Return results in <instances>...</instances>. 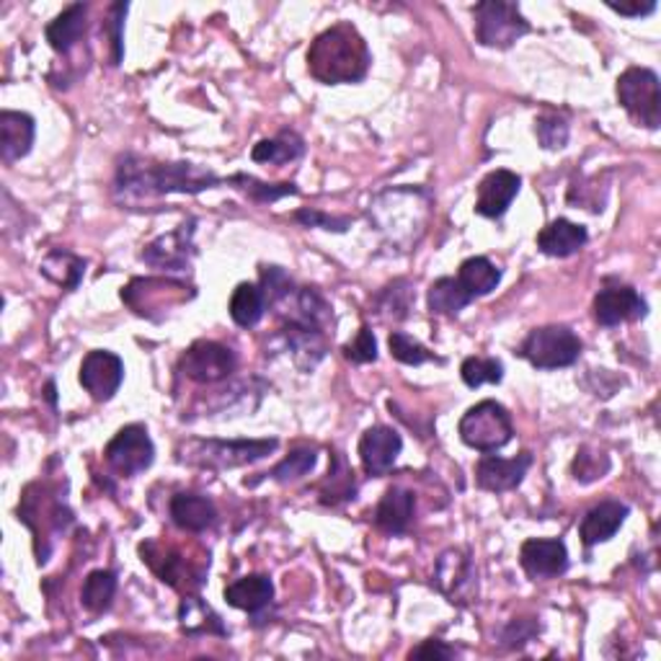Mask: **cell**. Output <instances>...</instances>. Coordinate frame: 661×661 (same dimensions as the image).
I'll use <instances>...</instances> for the list:
<instances>
[{
    "instance_id": "obj_37",
    "label": "cell",
    "mask_w": 661,
    "mask_h": 661,
    "mask_svg": "<svg viewBox=\"0 0 661 661\" xmlns=\"http://www.w3.org/2000/svg\"><path fill=\"white\" fill-rule=\"evenodd\" d=\"M228 187L240 189L248 199L262 201V205H272V201H279L282 197L297 195L295 184H266V181L254 179V176H248V174L228 176Z\"/></svg>"
},
{
    "instance_id": "obj_9",
    "label": "cell",
    "mask_w": 661,
    "mask_h": 661,
    "mask_svg": "<svg viewBox=\"0 0 661 661\" xmlns=\"http://www.w3.org/2000/svg\"><path fill=\"white\" fill-rule=\"evenodd\" d=\"M103 457H107V465L117 475L135 479V475L148 471L152 461H156V447H152L150 434L142 424H130L115 434V440L103 450Z\"/></svg>"
},
{
    "instance_id": "obj_22",
    "label": "cell",
    "mask_w": 661,
    "mask_h": 661,
    "mask_svg": "<svg viewBox=\"0 0 661 661\" xmlns=\"http://www.w3.org/2000/svg\"><path fill=\"white\" fill-rule=\"evenodd\" d=\"M628 512H631L628 504L615 502V499L600 502L584 514L582 525H579V537H582V543L586 547H592L596 543H608V540L615 537V532L623 527Z\"/></svg>"
},
{
    "instance_id": "obj_26",
    "label": "cell",
    "mask_w": 661,
    "mask_h": 661,
    "mask_svg": "<svg viewBox=\"0 0 661 661\" xmlns=\"http://www.w3.org/2000/svg\"><path fill=\"white\" fill-rule=\"evenodd\" d=\"M168 512H171L174 525L184 532H207L213 530L217 522V510L213 499L191 494V491H181V494H176L171 499Z\"/></svg>"
},
{
    "instance_id": "obj_15",
    "label": "cell",
    "mask_w": 661,
    "mask_h": 661,
    "mask_svg": "<svg viewBox=\"0 0 661 661\" xmlns=\"http://www.w3.org/2000/svg\"><path fill=\"white\" fill-rule=\"evenodd\" d=\"M434 584H437V590L453 604L471 602L475 590H479V579H475L471 555L463 551L442 553L437 561V571H434Z\"/></svg>"
},
{
    "instance_id": "obj_31",
    "label": "cell",
    "mask_w": 661,
    "mask_h": 661,
    "mask_svg": "<svg viewBox=\"0 0 661 661\" xmlns=\"http://www.w3.org/2000/svg\"><path fill=\"white\" fill-rule=\"evenodd\" d=\"M39 272L62 289H76L86 274V262L66 248H55L39 264Z\"/></svg>"
},
{
    "instance_id": "obj_39",
    "label": "cell",
    "mask_w": 661,
    "mask_h": 661,
    "mask_svg": "<svg viewBox=\"0 0 661 661\" xmlns=\"http://www.w3.org/2000/svg\"><path fill=\"white\" fill-rule=\"evenodd\" d=\"M377 313L383 318H393V320H403L408 318L411 310V285L406 279H396L393 285H388L377 295Z\"/></svg>"
},
{
    "instance_id": "obj_36",
    "label": "cell",
    "mask_w": 661,
    "mask_h": 661,
    "mask_svg": "<svg viewBox=\"0 0 661 661\" xmlns=\"http://www.w3.org/2000/svg\"><path fill=\"white\" fill-rule=\"evenodd\" d=\"M117 594V574L109 569H96L86 576L83 590H80V604L91 612V615H101L111 608Z\"/></svg>"
},
{
    "instance_id": "obj_43",
    "label": "cell",
    "mask_w": 661,
    "mask_h": 661,
    "mask_svg": "<svg viewBox=\"0 0 661 661\" xmlns=\"http://www.w3.org/2000/svg\"><path fill=\"white\" fill-rule=\"evenodd\" d=\"M571 471H574L576 481L592 483L596 479H602V475L610 471V461H608V455L590 453V450L582 447L574 457V465H571Z\"/></svg>"
},
{
    "instance_id": "obj_41",
    "label": "cell",
    "mask_w": 661,
    "mask_h": 661,
    "mask_svg": "<svg viewBox=\"0 0 661 661\" xmlns=\"http://www.w3.org/2000/svg\"><path fill=\"white\" fill-rule=\"evenodd\" d=\"M388 346H391V354L396 357L403 365H424V362H432L440 357H434V352L426 349L424 344H418L414 336H408L406 331H393L391 338H388Z\"/></svg>"
},
{
    "instance_id": "obj_46",
    "label": "cell",
    "mask_w": 661,
    "mask_h": 661,
    "mask_svg": "<svg viewBox=\"0 0 661 661\" xmlns=\"http://www.w3.org/2000/svg\"><path fill=\"white\" fill-rule=\"evenodd\" d=\"M457 651L453 647H447L445 641L440 639H430L424 641L422 647H416L411 651V659H455Z\"/></svg>"
},
{
    "instance_id": "obj_18",
    "label": "cell",
    "mask_w": 661,
    "mask_h": 661,
    "mask_svg": "<svg viewBox=\"0 0 661 661\" xmlns=\"http://www.w3.org/2000/svg\"><path fill=\"white\" fill-rule=\"evenodd\" d=\"M530 465V453H520L517 457H499L486 453L475 465V483H479V489L491 491V494H504V491H514L525 481Z\"/></svg>"
},
{
    "instance_id": "obj_40",
    "label": "cell",
    "mask_w": 661,
    "mask_h": 661,
    "mask_svg": "<svg viewBox=\"0 0 661 661\" xmlns=\"http://www.w3.org/2000/svg\"><path fill=\"white\" fill-rule=\"evenodd\" d=\"M461 377L467 388H481L483 383H502L504 365L494 357H467L461 365Z\"/></svg>"
},
{
    "instance_id": "obj_12",
    "label": "cell",
    "mask_w": 661,
    "mask_h": 661,
    "mask_svg": "<svg viewBox=\"0 0 661 661\" xmlns=\"http://www.w3.org/2000/svg\"><path fill=\"white\" fill-rule=\"evenodd\" d=\"M195 254V220H189L179 225L174 233H166V236L150 240L140 254V259L164 272H187Z\"/></svg>"
},
{
    "instance_id": "obj_38",
    "label": "cell",
    "mask_w": 661,
    "mask_h": 661,
    "mask_svg": "<svg viewBox=\"0 0 661 661\" xmlns=\"http://www.w3.org/2000/svg\"><path fill=\"white\" fill-rule=\"evenodd\" d=\"M316 463H318L316 450L300 447V450H293V453H289L285 461H282L279 465H274L266 475H269V479L277 481V483H295V481L305 479L308 473H313Z\"/></svg>"
},
{
    "instance_id": "obj_44",
    "label": "cell",
    "mask_w": 661,
    "mask_h": 661,
    "mask_svg": "<svg viewBox=\"0 0 661 661\" xmlns=\"http://www.w3.org/2000/svg\"><path fill=\"white\" fill-rule=\"evenodd\" d=\"M344 357L354 362V365H369V362L377 359V342L369 326H362L357 338L344 346Z\"/></svg>"
},
{
    "instance_id": "obj_1",
    "label": "cell",
    "mask_w": 661,
    "mask_h": 661,
    "mask_svg": "<svg viewBox=\"0 0 661 661\" xmlns=\"http://www.w3.org/2000/svg\"><path fill=\"white\" fill-rule=\"evenodd\" d=\"M228 179L195 164H158L140 156H127L117 168V191L125 197H166V195H199L215 189Z\"/></svg>"
},
{
    "instance_id": "obj_28",
    "label": "cell",
    "mask_w": 661,
    "mask_h": 661,
    "mask_svg": "<svg viewBox=\"0 0 661 661\" xmlns=\"http://www.w3.org/2000/svg\"><path fill=\"white\" fill-rule=\"evenodd\" d=\"M86 11L88 8L83 3H72L47 27V42H50L55 52L68 55L80 42L86 31Z\"/></svg>"
},
{
    "instance_id": "obj_11",
    "label": "cell",
    "mask_w": 661,
    "mask_h": 661,
    "mask_svg": "<svg viewBox=\"0 0 661 661\" xmlns=\"http://www.w3.org/2000/svg\"><path fill=\"white\" fill-rule=\"evenodd\" d=\"M191 297H195V289L174 279H132L122 289V300L137 316L145 318H152V310H171Z\"/></svg>"
},
{
    "instance_id": "obj_45",
    "label": "cell",
    "mask_w": 661,
    "mask_h": 661,
    "mask_svg": "<svg viewBox=\"0 0 661 661\" xmlns=\"http://www.w3.org/2000/svg\"><path fill=\"white\" fill-rule=\"evenodd\" d=\"M295 220L303 223L305 228H324L334 233H344L352 225L349 217H331L326 213H320V209H297Z\"/></svg>"
},
{
    "instance_id": "obj_35",
    "label": "cell",
    "mask_w": 661,
    "mask_h": 661,
    "mask_svg": "<svg viewBox=\"0 0 661 661\" xmlns=\"http://www.w3.org/2000/svg\"><path fill=\"white\" fill-rule=\"evenodd\" d=\"M266 300L262 287L251 285V282H240L230 295V318L233 324L240 328H254L264 318Z\"/></svg>"
},
{
    "instance_id": "obj_7",
    "label": "cell",
    "mask_w": 661,
    "mask_h": 661,
    "mask_svg": "<svg viewBox=\"0 0 661 661\" xmlns=\"http://www.w3.org/2000/svg\"><path fill=\"white\" fill-rule=\"evenodd\" d=\"M618 101L635 125L647 127V130H659L661 93L654 70L628 68L623 76L618 78Z\"/></svg>"
},
{
    "instance_id": "obj_16",
    "label": "cell",
    "mask_w": 661,
    "mask_h": 661,
    "mask_svg": "<svg viewBox=\"0 0 661 661\" xmlns=\"http://www.w3.org/2000/svg\"><path fill=\"white\" fill-rule=\"evenodd\" d=\"M520 563L532 582L563 576L569 571V551L563 540L532 537L522 543Z\"/></svg>"
},
{
    "instance_id": "obj_13",
    "label": "cell",
    "mask_w": 661,
    "mask_h": 661,
    "mask_svg": "<svg viewBox=\"0 0 661 661\" xmlns=\"http://www.w3.org/2000/svg\"><path fill=\"white\" fill-rule=\"evenodd\" d=\"M125 381V362L115 352L93 349L86 354L83 365H80V385H83L88 396L99 403H107L117 396Z\"/></svg>"
},
{
    "instance_id": "obj_5",
    "label": "cell",
    "mask_w": 661,
    "mask_h": 661,
    "mask_svg": "<svg viewBox=\"0 0 661 661\" xmlns=\"http://www.w3.org/2000/svg\"><path fill=\"white\" fill-rule=\"evenodd\" d=\"M457 434H461V440L471 450L496 453V450H502L512 442V416L502 403L481 401L465 411L461 426H457Z\"/></svg>"
},
{
    "instance_id": "obj_30",
    "label": "cell",
    "mask_w": 661,
    "mask_h": 661,
    "mask_svg": "<svg viewBox=\"0 0 661 661\" xmlns=\"http://www.w3.org/2000/svg\"><path fill=\"white\" fill-rule=\"evenodd\" d=\"M471 303L473 297L467 295V289L457 277L437 279L430 287V293H426V305H430L432 316H457Z\"/></svg>"
},
{
    "instance_id": "obj_42",
    "label": "cell",
    "mask_w": 661,
    "mask_h": 661,
    "mask_svg": "<svg viewBox=\"0 0 661 661\" xmlns=\"http://www.w3.org/2000/svg\"><path fill=\"white\" fill-rule=\"evenodd\" d=\"M535 135L545 150H563L569 142V125L555 115H543L535 119Z\"/></svg>"
},
{
    "instance_id": "obj_48",
    "label": "cell",
    "mask_w": 661,
    "mask_h": 661,
    "mask_svg": "<svg viewBox=\"0 0 661 661\" xmlns=\"http://www.w3.org/2000/svg\"><path fill=\"white\" fill-rule=\"evenodd\" d=\"M612 11L620 13V16H649L657 11V3H635V6H625V3H608Z\"/></svg>"
},
{
    "instance_id": "obj_20",
    "label": "cell",
    "mask_w": 661,
    "mask_h": 661,
    "mask_svg": "<svg viewBox=\"0 0 661 661\" xmlns=\"http://www.w3.org/2000/svg\"><path fill=\"white\" fill-rule=\"evenodd\" d=\"M520 187H522V179L517 174L506 171V168L491 171L486 179L479 184L475 213L481 217H489V220H499V217H504L506 209L512 207L514 197L520 195Z\"/></svg>"
},
{
    "instance_id": "obj_21",
    "label": "cell",
    "mask_w": 661,
    "mask_h": 661,
    "mask_svg": "<svg viewBox=\"0 0 661 661\" xmlns=\"http://www.w3.org/2000/svg\"><path fill=\"white\" fill-rule=\"evenodd\" d=\"M416 512V496L414 491L403 486H391L385 491L381 504L373 514L375 527L385 532V535H406L411 522H414Z\"/></svg>"
},
{
    "instance_id": "obj_3",
    "label": "cell",
    "mask_w": 661,
    "mask_h": 661,
    "mask_svg": "<svg viewBox=\"0 0 661 661\" xmlns=\"http://www.w3.org/2000/svg\"><path fill=\"white\" fill-rule=\"evenodd\" d=\"M369 217L391 246L408 251L424 236L432 217V199L422 189H388L369 205Z\"/></svg>"
},
{
    "instance_id": "obj_4",
    "label": "cell",
    "mask_w": 661,
    "mask_h": 661,
    "mask_svg": "<svg viewBox=\"0 0 661 661\" xmlns=\"http://www.w3.org/2000/svg\"><path fill=\"white\" fill-rule=\"evenodd\" d=\"M277 447V440H189L179 445V461L209 471H230L264 461Z\"/></svg>"
},
{
    "instance_id": "obj_8",
    "label": "cell",
    "mask_w": 661,
    "mask_h": 661,
    "mask_svg": "<svg viewBox=\"0 0 661 661\" xmlns=\"http://www.w3.org/2000/svg\"><path fill=\"white\" fill-rule=\"evenodd\" d=\"M582 354V338L569 326H543L530 331L520 346V357H525L535 369L571 367Z\"/></svg>"
},
{
    "instance_id": "obj_23",
    "label": "cell",
    "mask_w": 661,
    "mask_h": 661,
    "mask_svg": "<svg viewBox=\"0 0 661 661\" xmlns=\"http://www.w3.org/2000/svg\"><path fill=\"white\" fill-rule=\"evenodd\" d=\"M586 240H590V233H586L584 225L563 220V217L547 223L537 233V248L545 256H553V259H569V256L579 254L586 246Z\"/></svg>"
},
{
    "instance_id": "obj_33",
    "label": "cell",
    "mask_w": 661,
    "mask_h": 661,
    "mask_svg": "<svg viewBox=\"0 0 661 661\" xmlns=\"http://www.w3.org/2000/svg\"><path fill=\"white\" fill-rule=\"evenodd\" d=\"M457 279H461L467 295L475 300V297L494 293L499 282H502V272H499L486 256H471V259H465L461 264V269H457Z\"/></svg>"
},
{
    "instance_id": "obj_19",
    "label": "cell",
    "mask_w": 661,
    "mask_h": 661,
    "mask_svg": "<svg viewBox=\"0 0 661 661\" xmlns=\"http://www.w3.org/2000/svg\"><path fill=\"white\" fill-rule=\"evenodd\" d=\"M401 450L403 440L396 430H391V426H369L359 440L362 467H365L367 475L381 479V475L391 473V467L396 465Z\"/></svg>"
},
{
    "instance_id": "obj_34",
    "label": "cell",
    "mask_w": 661,
    "mask_h": 661,
    "mask_svg": "<svg viewBox=\"0 0 661 661\" xmlns=\"http://www.w3.org/2000/svg\"><path fill=\"white\" fill-rule=\"evenodd\" d=\"M305 152V142L295 132H279L272 140H262L254 145L251 160L254 164H269V166H285L289 160H297Z\"/></svg>"
},
{
    "instance_id": "obj_24",
    "label": "cell",
    "mask_w": 661,
    "mask_h": 661,
    "mask_svg": "<svg viewBox=\"0 0 661 661\" xmlns=\"http://www.w3.org/2000/svg\"><path fill=\"white\" fill-rule=\"evenodd\" d=\"M37 125L34 119L23 111H3L0 115V158L6 164H16L23 156H29L31 145H34Z\"/></svg>"
},
{
    "instance_id": "obj_10",
    "label": "cell",
    "mask_w": 661,
    "mask_h": 661,
    "mask_svg": "<svg viewBox=\"0 0 661 661\" xmlns=\"http://www.w3.org/2000/svg\"><path fill=\"white\" fill-rule=\"evenodd\" d=\"M238 357L230 346L217 342H195L179 359V373L191 383L215 385L236 373Z\"/></svg>"
},
{
    "instance_id": "obj_6",
    "label": "cell",
    "mask_w": 661,
    "mask_h": 661,
    "mask_svg": "<svg viewBox=\"0 0 661 661\" xmlns=\"http://www.w3.org/2000/svg\"><path fill=\"white\" fill-rule=\"evenodd\" d=\"M475 16V39L491 50H510L514 42L530 31V23L520 8L504 0H483L473 8Z\"/></svg>"
},
{
    "instance_id": "obj_29",
    "label": "cell",
    "mask_w": 661,
    "mask_h": 661,
    "mask_svg": "<svg viewBox=\"0 0 661 661\" xmlns=\"http://www.w3.org/2000/svg\"><path fill=\"white\" fill-rule=\"evenodd\" d=\"M179 623L181 631L187 635H225L223 620L217 612L209 608L207 602H201L199 596H184L179 608Z\"/></svg>"
},
{
    "instance_id": "obj_14",
    "label": "cell",
    "mask_w": 661,
    "mask_h": 661,
    "mask_svg": "<svg viewBox=\"0 0 661 661\" xmlns=\"http://www.w3.org/2000/svg\"><path fill=\"white\" fill-rule=\"evenodd\" d=\"M142 561L156 571L160 582H166L174 590H199L201 582H205V566H195L189 563L179 551H171V547H160L158 543H142L140 545Z\"/></svg>"
},
{
    "instance_id": "obj_27",
    "label": "cell",
    "mask_w": 661,
    "mask_h": 661,
    "mask_svg": "<svg viewBox=\"0 0 661 661\" xmlns=\"http://www.w3.org/2000/svg\"><path fill=\"white\" fill-rule=\"evenodd\" d=\"M225 600H228L230 608L256 615V612H262L266 604H272L274 584H272V579L264 574L244 576V579H238V582L225 586Z\"/></svg>"
},
{
    "instance_id": "obj_32",
    "label": "cell",
    "mask_w": 661,
    "mask_h": 661,
    "mask_svg": "<svg viewBox=\"0 0 661 661\" xmlns=\"http://www.w3.org/2000/svg\"><path fill=\"white\" fill-rule=\"evenodd\" d=\"M357 496V481H354L352 467L338 453L331 455V471L328 479L320 483V504L338 506L344 502H354Z\"/></svg>"
},
{
    "instance_id": "obj_47",
    "label": "cell",
    "mask_w": 661,
    "mask_h": 661,
    "mask_svg": "<svg viewBox=\"0 0 661 661\" xmlns=\"http://www.w3.org/2000/svg\"><path fill=\"white\" fill-rule=\"evenodd\" d=\"M111 13H115V19H111V50H115V55H111V62L115 66H119V60H122V21H125V13H127V6L117 3L111 6Z\"/></svg>"
},
{
    "instance_id": "obj_2",
    "label": "cell",
    "mask_w": 661,
    "mask_h": 661,
    "mask_svg": "<svg viewBox=\"0 0 661 661\" xmlns=\"http://www.w3.org/2000/svg\"><path fill=\"white\" fill-rule=\"evenodd\" d=\"M369 50L365 37L352 23H334L313 39L308 50L310 76L326 86L357 83L369 70Z\"/></svg>"
},
{
    "instance_id": "obj_25",
    "label": "cell",
    "mask_w": 661,
    "mask_h": 661,
    "mask_svg": "<svg viewBox=\"0 0 661 661\" xmlns=\"http://www.w3.org/2000/svg\"><path fill=\"white\" fill-rule=\"evenodd\" d=\"M282 342H285L287 352H293L295 365L303 369V373H313L318 367V362L326 357V334L324 331L297 326V324H285L282 328Z\"/></svg>"
},
{
    "instance_id": "obj_17",
    "label": "cell",
    "mask_w": 661,
    "mask_h": 661,
    "mask_svg": "<svg viewBox=\"0 0 661 661\" xmlns=\"http://www.w3.org/2000/svg\"><path fill=\"white\" fill-rule=\"evenodd\" d=\"M594 320L604 328L631 324L647 316V300L628 285L604 287L594 297Z\"/></svg>"
}]
</instances>
